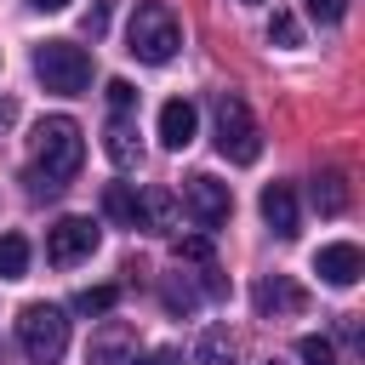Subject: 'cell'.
Listing matches in <instances>:
<instances>
[{
    "instance_id": "7402d4cb",
    "label": "cell",
    "mask_w": 365,
    "mask_h": 365,
    "mask_svg": "<svg viewBox=\"0 0 365 365\" xmlns=\"http://www.w3.org/2000/svg\"><path fill=\"white\" fill-rule=\"evenodd\" d=\"M268 40L297 46V17H291V11H274V17H268Z\"/></svg>"
},
{
    "instance_id": "30bf717a",
    "label": "cell",
    "mask_w": 365,
    "mask_h": 365,
    "mask_svg": "<svg viewBox=\"0 0 365 365\" xmlns=\"http://www.w3.org/2000/svg\"><path fill=\"white\" fill-rule=\"evenodd\" d=\"M194 131H200V114H194V103H188V97L160 103V143H165V148H188V143H194Z\"/></svg>"
},
{
    "instance_id": "603a6c76",
    "label": "cell",
    "mask_w": 365,
    "mask_h": 365,
    "mask_svg": "<svg viewBox=\"0 0 365 365\" xmlns=\"http://www.w3.org/2000/svg\"><path fill=\"white\" fill-rule=\"evenodd\" d=\"M108 17H114V0H91V11H86V34L97 40V34L108 29Z\"/></svg>"
},
{
    "instance_id": "277c9868",
    "label": "cell",
    "mask_w": 365,
    "mask_h": 365,
    "mask_svg": "<svg viewBox=\"0 0 365 365\" xmlns=\"http://www.w3.org/2000/svg\"><path fill=\"white\" fill-rule=\"evenodd\" d=\"M34 74H40L46 91L80 97V91L91 86V57H86V46H74V40H46V46H34Z\"/></svg>"
},
{
    "instance_id": "d6986e66",
    "label": "cell",
    "mask_w": 365,
    "mask_h": 365,
    "mask_svg": "<svg viewBox=\"0 0 365 365\" xmlns=\"http://www.w3.org/2000/svg\"><path fill=\"white\" fill-rule=\"evenodd\" d=\"M160 297H165V308H171V314H194V302H200V291H194L188 279H165V291H160Z\"/></svg>"
},
{
    "instance_id": "484cf974",
    "label": "cell",
    "mask_w": 365,
    "mask_h": 365,
    "mask_svg": "<svg viewBox=\"0 0 365 365\" xmlns=\"http://www.w3.org/2000/svg\"><path fill=\"white\" fill-rule=\"evenodd\" d=\"M308 11H314L319 23H342V11H348V0H308Z\"/></svg>"
},
{
    "instance_id": "5bb4252c",
    "label": "cell",
    "mask_w": 365,
    "mask_h": 365,
    "mask_svg": "<svg viewBox=\"0 0 365 365\" xmlns=\"http://www.w3.org/2000/svg\"><path fill=\"white\" fill-rule=\"evenodd\" d=\"M177 222V194L171 188H143L137 194V228H171Z\"/></svg>"
},
{
    "instance_id": "52a82bcc",
    "label": "cell",
    "mask_w": 365,
    "mask_h": 365,
    "mask_svg": "<svg viewBox=\"0 0 365 365\" xmlns=\"http://www.w3.org/2000/svg\"><path fill=\"white\" fill-rule=\"evenodd\" d=\"M182 205H188V217H194L200 228H222L228 211H234V194H228V182H217L211 171H194V177L182 182Z\"/></svg>"
},
{
    "instance_id": "8fae6325",
    "label": "cell",
    "mask_w": 365,
    "mask_h": 365,
    "mask_svg": "<svg viewBox=\"0 0 365 365\" xmlns=\"http://www.w3.org/2000/svg\"><path fill=\"white\" fill-rule=\"evenodd\" d=\"M257 205H262V222H268L279 240H291V234H297V194H291V182H268Z\"/></svg>"
},
{
    "instance_id": "d4e9b609",
    "label": "cell",
    "mask_w": 365,
    "mask_h": 365,
    "mask_svg": "<svg viewBox=\"0 0 365 365\" xmlns=\"http://www.w3.org/2000/svg\"><path fill=\"white\" fill-rule=\"evenodd\" d=\"M177 257H182V262H200V268H205V262H211V240H177Z\"/></svg>"
},
{
    "instance_id": "9c48e42d",
    "label": "cell",
    "mask_w": 365,
    "mask_h": 365,
    "mask_svg": "<svg viewBox=\"0 0 365 365\" xmlns=\"http://www.w3.org/2000/svg\"><path fill=\"white\" fill-rule=\"evenodd\" d=\"M251 302H257V314L262 319H274V314H302V285L297 279H285V274H262L257 279V291H251Z\"/></svg>"
},
{
    "instance_id": "e0dca14e",
    "label": "cell",
    "mask_w": 365,
    "mask_h": 365,
    "mask_svg": "<svg viewBox=\"0 0 365 365\" xmlns=\"http://www.w3.org/2000/svg\"><path fill=\"white\" fill-rule=\"evenodd\" d=\"M103 211H108L114 222H125V228H137V194H131L125 182H108V188H103Z\"/></svg>"
},
{
    "instance_id": "cb8c5ba5",
    "label": "cell",
    "mask_w": 365,
    "mask_h": 365,
    "mask_svg": "<svg viewBox=\"0 0 365 365\" xmlns=\"http://www.w3.org/2000/svg\"><path fill=\"white\" fill-rule=\"evenodd\" d=\"M131 103H137V91H131V80H108V108H114V114H125Z\"/></svg>"
},
{
    "instance_id": "44dd1931",
    "label": "cell",
    "mask_w": 365,
    "mask_h": 365,
    "mask_svg": "<svg viewBox=\"0 0 365 365\" xmlns=\"http://www.w3.org/2000/svg\"><path fill=\"white\" fill-rule=\"evenodd\" d=\"M194 354H200V365H217V359H222V354H228V331H205V336H200V348H194Z\"/></svg>"
},
{
    "instance_id": "8992f818",
    "label": "cell",
    "mask_w": 365,
    "mask_h": 365,
    "mask_svg": "<svg viewBox=\"0 0 365 365\" xmlns=\"http://www.w3.org/2000/svg\"><path fill=\"white\" fill-rule=\"evenodd\" d=\"M97 240H103V228H97L91 217H63V222L46 228V262L74 268V262H86V257L97 251Z\"/></svg>"
},
{
    "instance_id": "7a4b0ae2",
    "label": "cell",
    "mask_w": 365,
    "mask_h": 365,
    "mask_svg": "<svg viewBox=\"0 0 365 365\" xmlns=\"http://www.w3.org/2000/svg\"><path fill=\"white\" fill-rule=\"evenodd\" d=\"M177 46H182L177 11L160 6V0H143V6L131 11V23H125V51H131L137 63H171Z\"/></svg>"
},
{
    "instance_id": "f1b7e54d",
    "label": "cell",
    "mask_w": 365,
    "mask_h": 365,
    "mask_svg": "<svg viewBox=\"0 0 365 365\" xmlns=\"http://www.w3.org/2000/svg\"><path fill=\"white\" fill-rule=\"evenodd\" d=\"M29 6H34V11H63L68 0H29Z\"/></svg>"
},
{
    "instance_id": "ac0fdd59",
    "label": "cell",
    "mask_w": 365,
    "mask_h": 365,
    "mask_svg": "<svg viewBox=\"0 0 365 365\" xmlns=\"http://www.w3.org/2000/svg\"><path fill=\"white\" fill-rule=\"evenodd\" d=\"M114 302H120V291H114V285H86V291L74 297V314H108Z\"/></svg>"
},
{
    "instance_id": "5b68a950",
    "label": "cell",
    "mask_w": 365,
    "mask_h": 365,
    "mask_svg": "<svg viewBox=\"0 0 365 365\" xmlns=\"http://www.w3.org/2000/svg\"><path fill=\"white\" fill-rule=\"evenodd\" d=\"M211 120H217V148H222V160H234V165H257V154H262V131H257L245 97L222 91V97L211 103Z\"/></svg>"
},
{
    "instance_id": "2e32d148",
    "label": "cell",
    "mask_w": 365,
    "mask_h": 365,
    "mask_svg": "<svg viewBox=\"0 0 365 365\" xmlns=\"http://www.w3.org/2000/svg\"><path fill=\"white\" fill-rule=\"evenodd\" d=\"M23 274H29V240L0 234V279H23Z\"/></svg>"
},
{
    "instance_id": "4fadbf2b",
    "label": "cell",
    "mask_w": 365,
    "mask_h": 365,
    "mask_svg": "<svg viewBox=\"0 0 365 365\" xmlns=\"http://www.w3.org/2000/svg\"><path fill=\"white\" fill-rule=\"evenodd\" d=\"M91 365H137V336H131V325H108V331L91 342Z\"/></svg>"
},
{
    "instance_id": "9a60e30c",
    "label": "cell",
    "mask_w": 365,
    "mask_h": 365,
    "mask_svg": "<svg viewBox=\"0 0 365 365\" xmlns=\"http://www.w3.org/2000/svg\"><path fill=\"white\" fill-rule=\"evenodd\" d=\"M314 200H319L325 217L348 211V182H342V171H319V177H314Z\"/></svg>"
},
{
    "instance_id": "7c38bea8",
    "label": "cell",
    "mask_w": 365,
    "mask_h": 365,
    "mask_svg": "<svg viewBox=\"0 0 365 365\" xmlns=\"http://www.w3.org/2000/svg\"><path fill=\"white\" fill-rule=\"evenodd\" d=\"M103 148H108V160H114L120 171L143 165V143H137V125H131L125 114H114V120H108V131H103Z\"/></svg>"
},
{
    "instance_id": "6da1fadb",
    "label": "cell",
    "mask_w": 365,
    "mask_h": 365,
    "mask_svg": "<svg viewBox=\"0 0 365 365\" xmlns=\"http://www.w3.org/2000/svg\"><path fill=\"white\" fill-rule=\"evenodd\" d=\"M29 154H34L29 188H34V194H57V188L80 171V160H86V137H80V125H74L68 114H51V120L34 125Z\"/></svg>"
},
{
    "instance_id": "4316f807",
    "label": "cell",
    "mask_w": 365,
    "mask_h": 365,
    "mask_svg": "<svg viewBox=\"0 0 365 365\" xmlns=\"http://www.w3.org/2000/svg\"><path fill=\"white\" fill-rule=\"evenodd\" d=\"M137 365H177V354H171V348H154V354H143Z\"/></svg>"
},
{
    "instance_id": "ba28073f",
    "label": "cell",
    "mask_w": 365,
    "mask_h": 365,
    "mask_svg": "<svg viewBox=\"0 0 365 365\" xmlns=\"http://www.w3.org/2000/svg\"><path fill=\"white\" fill-rule=\"evenodd\" d=\"M314 274H319L325 285L348 291V285H359L365 257H359V245H354V240H331V245H319V251H314Z\"/></svg>"
},
{
    "instance_id": "3957f363",
    "label": "cell",
    "mask_w": 365,
    "mask_h": 365,
    "mask_svg": "<svg viewBox=\"0 0 365 365\" xmlns=\"http://www.w3.org/2000/svg\"><path fill=\"white\" fill-rule=\"evenodd\" d=\"M17 348L34 359V365H57L68 354V314L57 302H29L17 314Z\"/></svg>"
},
{
    "instance_id": "83f0119b",
    "label": "cell",
    "mask_w": 365,
    "mask_h": 365,
    "mask_svg": "<svg viewBox=\"0 0 365 365\" xmlns=\"http://www.w3.org/2000/svg\"><path fill=\"white\" fill-rule=\"evenodd\" d=\"M11 120H17V103H11V97H0V131H6Z\"/></svg>"
},
{
    "instance_id": "ffe728a7",
    "label": "cell",
    "mask_w": 365,
    "mask_h": 365,
    "mask_svg": "<svg viewBox=\"0 0 365 365\" xmlns=\"http://www.w3.org/2000/svg\"><path fill=\"white\" fill-rule=\"evenodd\" d=\"M297 354H302V365H336L331 336H302V342H297Z\"/></svg>"
}]
</instances>
